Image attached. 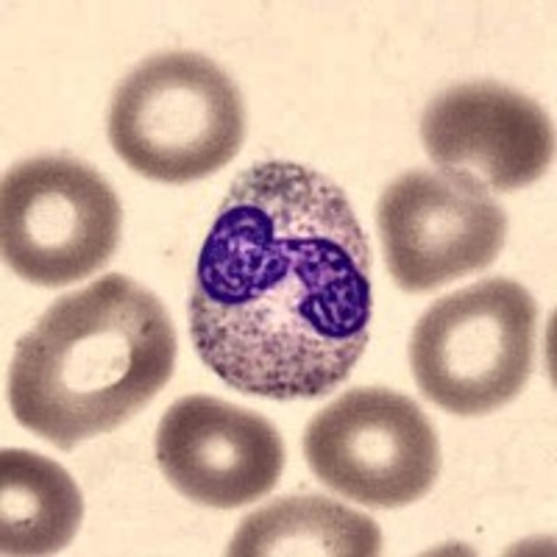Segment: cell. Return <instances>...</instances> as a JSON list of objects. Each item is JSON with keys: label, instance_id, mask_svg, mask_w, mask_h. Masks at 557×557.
Listing matches in <instances>:
<instances>
[{"label": "cell", "instance_id": "6da1fadb", "mask_svg": "<svg viewBox=\"0 0 557 557\" xmlns=\"http://www.w3.org/2000/svg\"><path fill=\"white\" fill-rule=\"evenodd\" d=\"M371 265L341 184L296 162H260L235 178L198 253L193 346L248 396H326L368 348Z\"/></svg>", "mask_w": 557, "mask_h": 557}, {"label": "cell", "instance_id": "7a4b0ae2", "mask_svg": "<svg viewBox=\"0 0 557 557\" xmlns=\"http://www.w3.org/2000/svg\"><path fill=\"white\" fill-rule=\"evenodd\" d=\"M176 362L165 305L123 273L59 298L17 343L9 405L20 424L70 451L151 405Z\"/></svg>", "mask_w": 557, "mask_h": 557}, {"label": "cell", "instance_id": "3957f363", "mask_svg": "<svg viewBox=\"0 0 557 557\" xmlns=\"http://www.w3.org/2000/svg\"><path fill=\"white\" fill-rule=\"evenodd\" d=\"M246 137L235 82L187 51L146 59L114 89L109 143L139 176L190 184L226 168Z\"/></svg>", "mask_w": 557, "mask_h": 557}, {"label": "cell", "instance_id": "277c9868", "mask_svg": "<svg viewBox=\"0 0 557 557\" xmlns=\"http://www.w3.org/2000/svg\"><path fill=\"white\" fill-rule=\"evenodd\" d=\"M539 307L510 278H485L444 296L416 323L412 376L455 416H485L524 391L535 357Z\"/></svg>", "mask_w": 557, "mask_h": 557}, {"label": "cell", "instance_id": "5b68a950", "mask_svg": "<svg viewBox=\"0 0 557 557\" xmlns=\"http://www.w3.org/2000/svg\"><path fill=\"white\" fill-rule=\"evenodd\" d=\"M112 184L78 159L37 157L0 187L3 260L32 285L67 287L101 271L121 243Z\"/></svg>", "mask_w": 557, "mask_h": 557}, {"label": "cell", "instance_id": "8992f818", "mask_svg": "<svg viewBox=\"0 0 557 557\" xmlns=\"http://www.w3.org/2000/svg\"><path fill=\"white\" fill-rule=\"evenodd\" d=\"M305 455L323 485L374 510L418 502L441 469L430 418L385 387H355L315 412L305 432Z\"/></svg>", "mask_w": 557, "mask_h": 557}, {"label": "cell", "instance_id": "52a82bcc", "mask_svg": "<svg viewBox=\"0 0 557 557\" xmlns=\"http://www.w3.org/2000/svg\"><path fill=\"white\" fill-rule=\"evenodd\" d=\"M376 226L396 285L430 293L494 265L507 218L482 190L441 173L410 171L382 193Z\"/></svg>", "mask_w": 557, "mask_h": 557}, {"label": "cell", "instance_id": "ba28073f", "mask_svg": "<svg viewBox=\"0 0 557 557\" xmlns=\"http://www.w3.org/2000/svg\"><path fill=\"white\" fill-rule=\"evenodd\" d=\"M421 139L441 176L482 193L521 190L555 159L549 114L496 82L455 84L432 98Z\"/></svg>", "mask_w": 557, "mask_h": 557}, {"label": "cell", "instance_id": "9c48e42d", "mask_svg": "<svg viewBox=\"0 0 557 557\" xmlns=\"http://www.w3.org/2000/svg\"><path fill=\"white\" fill-rule=\"evenodd\" d=\"M157 462L190 502L235 510L276 487L285 444L268 418L246 407L184 396L159 421Z\"/></svg>", "mask_w": 557, "mask_h": 557}, {"label": "cell", "instance_id": "30bf717a", "mask_svg": "<svg viewBox=\"0 0 557 557\" xmlns=\"http://www.w3.org/2000/svg\"><path fill=\"white\" fill-rule=\"evenodd\" d=\"M84 499L73 476L42 455L0 451V552L57 555L76 539Z\"/></svg>", "mask_w": 557, "mask_h": 557}, {"label": "cell", "instance_id": "8fae6325", "mask_svg": "<svg viewBox=\"0 0 557 557\" xmlns=\"http://www.w3.org/2000/svg\"><path fill=\"white\" fill-rule=\"evenodd\" d=\"M382 532L371 516L323 496H287L246 516L228 557H376Z\"/></svg>", "mask_w": 557, "mask_h": 557}]
</instances>
